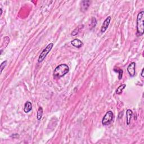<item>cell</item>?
I'll list each match as a JSON object with an SVG mask.
<instances>
[{"label": "cell", "instance_id": "cell-7", "mask_svg": "<svg viewBox=\"0 0 144 144\" xmlns=\"http://www.w3.org/2000/svg\"><path fill=\"white\" fill-rule=\"evenodd\" d=\"M71 44L72 45V46H74V47L78 48H80L81 47H82L83 45V43L81 41L80 39L77 38L74 39L73 40H72L71 41Z\"/></svg>", "mask_w": 144, "mask_h": 144}, {"label": "cell", "instance_id": "cell-4", "mask_svg": "<svg viewBox=\"0 0 144 144\" xmlns=\"http://www.w3.org/2000/svg\"><path fill=\"white\" fill-rule=\"evenodd\" d=\"M114 118V114L111 111H108L106 112L105 115L102 119V124L104 126H107L110 124L113 121Z\"/></svg>", "mask_w": 144, "mask_h": 144}, {"label": "cell", "instance_id": "cell-3", "mask_svg": "<svg viewBox=\"0 0 144 144\" xmlns=\"http://www.w3.org/2000/svg\"><path fill=\"white\" fill-rule=\"evenodd\" d=\"M53 46H54V43H50L48 44V45L46 46L45 48H44L43 50L41 53V54L39 56V57L38 59V62L40 63V62H42L44 60H45V59L46 58V57L47 56V55H48V53H49L51 51V50H52Z\"/></svg>", "mask_w": 144, "mask_h": 144}, {"label": "cell", "instance_id": "cell-18", "mask_svg": "<svg viewBox=\"0 0 144 144\" xmlns=\"http://www.w3.org/2000/svg\"><path fill=\"white\" fill-rule=\"evenodd\" d=\"M143 70H144V69L143 68L142 69V71H141V76L142 77H143Z\"/></svg>", "mask_w": 144, "mask_h": 144}, {"label": "cell", "instance_id": "cell-15", "mask_svg": "<svg viewBox=\"0 0 144 144\" xmlns=\"http://www.w3.org/2000/svg\"><path fill=\"white\" fill-rule=\"evenodd\" d=\"M7 64H8V61H7L6 60L3 61L1 64V65H0V68H1V74L2 73V71H3L4 68L6 66Z\"/></svg>", "mask_w": 144, "mask_h": 144}, {"label": "cell", "instance_id": "cell-9", "mask_svg": "<svg viewBox=\"0 0 144 144\" xmlns=\"http://www.w3.org/2000/svg\"><path fill=\"white\" fill-rule=\"evenodd\" d=\"M132 115H133V111L131 109H128L126 111V122L127 125H129L131 123Z\"/></svg>", "mask_w": 144, "mask_h": 144}, {"label": "cell", "instance_id": "cell-8", "mask_svg": "<svg viewBox=\"0 0 144 144\" xmlns=\"http://www.w3.org/2000/svg\"><path fill=\"white\" fill-rule=\"evenodd\" d=\"M91 1H83L81 2V10L82 12H85L88 9H89V6H90Z\"/></svg>", "mask_w": 144, "mask_h": 144}, {"label": "cell", "instance_id": "cell-6", "mask_svg": "<svg viewBox=\"0 0 144 144\" xmlns=\"http://www.w3.org/2000/svg\"><path fill=\"white\" fill-rule=\"evenodd\" d=\"M110 20H111V17H107L106 19L104 20L103 24V25H102L101 28V33H104V32L106 31V29H108V28L109 27V24H110Z\"/></svg>", "mask_w": 144, "mask_h": 144}, {"label": "cell", "instance_id": "cell-11", "mask_svg": "<svg viewBox=\"0 0 144 144\" xmlns=\"http://www.w3.org/2000/svg\"><path fill=\"white\" fill-rule=\"evenodd\" d=\"M126 84H123V85H120L117 88V90H116V91H115L116 94H117V95L121 94L123 92V90L125 89V88H126Z\"/></svg>", "mask_w": 144, "mask_h": 144}, {"label": "cell", "instance_id": "cell-14", "mask_svg": "<svg viewBox=\"0 0 144 144\" xmlns=\"http://www.w3.org/2000/svg\"><path fill=\"white\" fill-rule=\"evenodd\" d=\"M96 24H97V20L96 19V18L92 17L91 20V26L92 28H95V27H96Z\"/></svg>", "mask_w": 144, "mask_h": 144}, {"label": "cell", "instance_id": "cell-2", "mask_svg": "<svg viewBox=\"0 0 144 144\" xmlns=\"http://www.w3.org/2000/svg\"><path fill=\"white\" fill-rule=\"evenodd\" d=\"M137 36H142L144 32V11H141L137 17Z\"/></svg>", "mask_w": 144, "mask_h": 144}, {"label": "cell", "instance_id": "cell-10", "mask_svg": "<svg viewBox=\"0 0 144 144\" xmlns=\"http://www.w3.org/2000/svg\"><path fill=\"white\" fill-rule=\"evenodd\" d=\"M32 109V104L30 101H27L24 104V111L25 113H28L30 112Z\"/></svg>", "mask_w": 144, "mask_h": 144}, {"label": "cell", "instance_id": "cell-12", "mask_svg": "<svg viewBox=\"0 0 144 144\" xmlns=\"http://www.w3.org/2000/svg\"><path fill=\"white\" fill-rule=\"evenodd\" d=\"M43 115V109L42 107H39L38 108V110L37 111V118L38 120H40L42 119Z\"/></svg>", "mask_w": 144, "mask_h": 144}, {"label": "cell", "instance_id": "cell-17", "mask_svg": "<svg viewBox=\"0 0 144 144\" xmlns=\"http://www.w3.org/2000/svg\"><path fill=\"white\" fill-rule=\"evenodd\" d=\"M117 71V73H118V74H119V75H118V79H119V80H121L123 77V70L122 69H119V70H118Z\"/></svg>", "mask_w": 144, "mask_h": 144}, {"label": "cell", "instance_id": "cell-13", "mask_svg": "<svg viewBox=\"0 0 144 144\" xmlns=\"http://www.w3.org/2000/svg\"><path fill=\"white\" fill-rule=\"evenodd\" d=\"M10 42V38L8 37H5L4 39L3 43L2 44V48H6L8 46V44Z\"/></svg>", "mask_w": 144, "mask_h": 144}, {"label": "cell", "instance_id": "cell-19", "mask_svg": "<svg viewBox=\"0 0 144 144\" xmlns=\"http://www.w3.org/2000/svg\"><path fill=\"white\" fill-rule=\"evenodd\" d=\"M0 11H1V14H0V16H1L2 14V9L1 8L0 9Z\"/></svg>", "mask_w": 144, "mask_h": 144}, {"label": "cell", "instance_id": "cell-1", "mask_svg": "<svg viewBox=\"0 0 144 144\" xmlns=\"http://www.w3.org/2000/svg\"><path fill=\"white\" fill-rule=\"evenodd\" d=\"M69 71V68L68 65L62 64L56 66L53 73L55 78H60L64 77Z\"/></svg>", "mask_w": 144, "mask_h": 144}, {"label": "cell", "instance_id": "cell-16", "mask_svg": "<svg viewBox=\"0 0 144 144\" xmlns=\"http://www.w3.org/2000/svg\"><path fill=\"white\" fill-rule=\"evenodd\" d=\"M80 28H79V27L77 28H76L73 32H71V35L72 36H76V35H77L79 33V31H80Z\"/></svg>", "mask_w": 144, "mask_h": 144}, {"label": "cell", "instance_id": "cell-5", "mask_svg": "<svg viewBox=\"0 0 144 144\" xmlns=\"http://www.w3.org/2000/svg\"><path fill=\"white\" fill-rule=\"evenodd\" d=\"M127 71L131 77H133L136 74V63L132 62L127 67Z\"/></svg>", "mask_w": 144, "mask_h": 144}]
</instances>
